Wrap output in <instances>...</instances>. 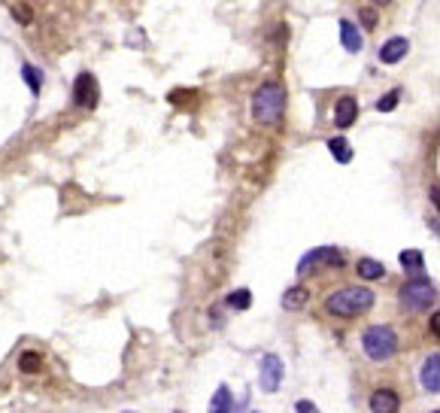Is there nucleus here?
I'll list each match as a JSON object with an SVG mask.
<instances>
[{
  "instance_id": "nucleus-1",
  "label": "nucleus",
  "mask_w": 440,
  "mask_h": 413,
  "mask_svg": "<svg viewBox=\"0 0 440 413\" xmlns=\"http://www.w3.org/2000/svg\"><path fill=\"white\" fill-rule=\"evenodd\" d=\"M374 301H376V295L367 286H343L325 298V310H328L331 316L350 319L358 313H367V310L374 307Z\"/></svg>"
},
{
  "instance_id": "nucleus-2",
  "label": "nucleus",
  "mask_w": 440,
  "mask_h": 413,
  "mask_svg": "<svg viewBox=\"0 0 440 413\" xmlns=\"http://www.w3.org/2000/svg\"><path fill=\"white\" fill-rule=\"evenodd\" d=\"M285 113V88L280 83H264L252 95V119L261 125H276Z\"/></svg>"
},
{
  "instance_id": "nucleus-3",
  "label": "nucleus",
  "mask_w": 440,
  "mask_h": 413,
  "mask_svg": "<svg viewBox=\"0 0 440 413\" xmlns=\"http://www.w3.org/2000/svg\"><path fill=\"white\" fill-rule=\"evenodd\" d=\"M362 349L371 361H388L398 352V335L388 325H371L362 335Z\"/></svg>"
},
{
  "instance_id": "nucleus-4",
  "label": "nucleus",
  "mask_w": 440,
  "mask_h": 413,
  "mask_svg": "<svg viewBox=\"0 0 440 413\" xmlns=\"http://www.w3.org/2000/svg\"><path fill=\"white\" fill-rule=\"evenodd\" d=\"M404 310H413V313H422V310H432L437 304V286L425 277H416L410 283H404V289L398 292Z\"/></svg>"
},
{
  "instance_id": "nucleus-5",
  "label": "nucleus",
  "mask_w": 440,
  "mask_h": 413,
  "mask_svg": "<svg viewBox=\"0 0 440 413\" xmlns=\"http://www.w3.org/2000/svg\"><path fill=\"white\" fill-rule=\"evenodd\" d=\"M283 374H285V365H283V359L276 356V352H268V356H261L258 383H261L264 392H276V389H280Z\"/></svg>"
},
{
  "instance_id": "nucleus-6",
  "label": "nucleus",
  "mask_w": 440,
  "mask_h": 413,
  "mask_svg": "<svg viewBox=\"0 0 440 413\" xmlns=\"http://www.w3.org/2000/svg\"><path fill=\"white\" fill-rule=\"evenodd\" d=\"M343 268V253L340 249H334V246H319V249H313V253H307L301 258V265H298V274H307V270H313V268Z\"/></svg>"
},
{
  "instance_id": "nucleus-7",
  "label": "nucleus",
  "mask_w": 440,
  "mask_h": 413,
  "mask_svg": "<svg viewBox=\"0 0 440 413\" xmlns=\"http://www.w3.org/2000/svg\"><path fill=\"white\" fill-rule=\"evenodd\" d=\"M97 97H100V85L91 73H79L76 83H73V104L83 107V109H95L97 107Z\"/></svg>"
},
{
  "instance_id": "nucleus-8",
  "label": "nucleus",
  "mask_w": 440,
  "mask_h": 413,
  "mask_svg": "<svg viewBox=\"0 0 440 413\" xmlns=\"http://www.w3.org/2000/svg\"><path fill=\"white\" fill-rule=\"evenodd\" d=\"M371 413H401V395L392 386H380L371 395Z\"/></svg>"
},
{
  "instance_id": "nucleus-9",
  "label": "nucleus",
  "mask_w": 440,
  "mask_h": 413,
  "mask_svg": "<svg viewBox=\"0 0 440 413\" xmlns=\"http://www.w3.org/2000/svg\"><path fill=\"white\" fill-rule=\"evenodd\" d=\"M407 49H410V43H407V37H392L386 40V43L380 46V61L383 64H398L407 58Z\"/></svg>"
},
{
  "instance_id": "nucleus-10",
  "label": "nucleus",
  "mask_w": 440,
  "mask_h": 413,
  "mask_svg": "<svg viewBox=\"0 0 440 413\" xmlns=\"http://www.w3.org/2000/svg\"><path fill=\"white\" fill-rule=\"evenodd\" d=\"M355 119H358V100L350 97V95H343L334 107V122H337V128H350Z\"/></svg>"
},
{
  "instance_id": "nucleus-11",
  "label": "nucleus",
  "mask_w": 440,
  "mask_h": 413,
  "mask_svg": "<svg viewBox=\"0 0 440 413\" xmlns=\"http://www.w3.org/2000/svg\"><path fill=\"white\" fill-rule=\"evenodd\" d=\"M419 380H422V389L425 392H440V356H437V352H432V356L425 359Z\"/></svg>"
},
{
  "instance_id": "nucleus-12",
  "label": "nucleus",
  "mask_w": 440,
  "mask_h": 413,
  "mask_svg": "<svg viewBox=\"0 0 440 413\" xmlns=\"http://www.w3.org/2000/svg\"><path fill=\"white\" fill-rule=\"evenodd\" d=\"M340 43H343L346 52H362V46H364L362 34H358V28L350 22V18H343L340 22Z\"/></svg>"
},
{
  "instance_id": "nucleus-13",
  "label": "nucleus",
  "mask_w": 440,
  "mask_h": 413,
  "mask_svg": "<svg viewBox=\"0 0 440 413\" xmlns=\"http://www.w3.org/2000/svg\"><path fill=\"white\" fill-rule=\"evenodd\" d=\"M358 277L362 280H383L386 277V268H383V261H376V258H358Z\"/></svg>"
},
{
  "instance_id": "nucleus-14",
  "label": "nucleus",
  "mask_w": 440,
  "mask_h": 413,
  "mask_svg": "<svg viewBox=\"0 0 440 413\" xmlns=\"http://www.w3.org/2000/svg\"><path fill=\"white\" fill-rule=\"evenodd\" d=\"M231 407H234L231 389L228 386H219L216 392H213V398H210V413H231Z\"/></svg>"
},
{
  "instance_id": "nucleus-15",
  "label": "nucleus",
  "mask_w": 440,
  "mask_h": 413,
  "mask_svg": "<svg viewBox=\"0 0 440 413\" xmlns=\"http://www.w3.org/2000/svg\"><path fill=\"white\" fill-rule=\"evenodd\" d=\"M401 265H404V270H410V274H416V277H422V270H425V256L419 253V249H404L401 256Z\"/></svg>"
},
{
  "instance_id": "nucleus-16",
  "label": "nucleus",
  "mask_w": 440,
  "mask_h": 413,
  "mask_svg": "<svg viewBox=\"0 0 440 413\" xmlns=\"http://www.w3.org/2000/svg\"><path fill=\"white\" fill-rule=\"evenodd\" d=\"M328 152L340 161V164H350L352 161V146H350V140L346 137H331L328 140Z\"/></svg>"
},
{
  "instance_id": "nucleus-17",
  "label": "nucleus",
  "mask_w": 440,
  "mask_h": 413,
  "mask_svg": "<svg viewBox=\"0 0 440 413\" xmlns=\"http://www.w3.org/2000/svg\"><path fill=\"white\" fill-rule=\"evenodd\" d=\"M307 301H310V289L295 286V289H289V292L283 295V307H285V310H301Z\"/></svg>"
},
{
  "instance_id": "nucleus-18",
  "label": "nucleus",
  "mask_w": 440,
  "mask_h": 413,
  "mask_svg": "<svg viewBox=\"0 0 440 413\" xmlns=\"http://www.w3.org/2000/svg\"><path fill=\"white\" fill-rule=\"evenodd\" d=\"M40 368H43V356H40V352L28 349L18 356V371H22V374H37Z\"/></svg>"
},
{
  "instance_id": "nucleus-19",
  "label": "nucleus",
  "mask_w": 440,
  "mask_h": 413,
  "mask_svg": "<svg viewBox=\"0 0 440 413\" xmlns=\"http://www.w3.org/2000/svg\"><path fill=\"white\" fill-rule=\"evenodd\" d=\"M228 307H234V310H249V307H252V295H249V289H237V292H231V295H228Z\"/></svg>"
},
{
  "instance_id": "nucleus-20",
  "label": "nucleus",
  "mask_w": 440,
  "mask_h": 413,
  "mask_svg": "<svg viewBox=\"0 0 440 413\" xmlns=\"http://www.w3.org/2000/svg\"><path fill=\"white\" fill-rule=\"evenodd\" d=\"M398 100H401V88H392V92H386L380 100H376V109H380V113H392L398 107Z\"/></svg>"
},
{
  "instance_id": "nucleus-21",
  "label": "nucleus",
  "mask_w": 440,
  "mask_h": 413,
  "mask_svg": "<svg viewBox=\"0 0 440 413\" xmlns=\"http://www.w3.org/2000/svg\"><path fill=\"white\" fill-rule=\"evenodd\" d=\"M22 73H25V83L30 85V92L40 95V70H37L34 64H25V67H22Z\"/></svg>"
},
{
  "instance_id": "nucleus-22",
  "label": "nucleus",
  "mask_w": 440,
  "mask_h": 413,
  "mask_svg": "<svg viewBox=\"0 0 440 413\" xmlns=\"http://www.w3.org/2000/svg\"><path fill=\"white\" fill-rule=\"evenodd\" d=\"M358 16H362L364 28H376V13H374V9H362V13H358Z\"/></svg>"
},
{
  "instance_id": "nucleus-23",
  "label": "nucleus",
  "mask_w": 440,
  "mask_h": 413,
  "mask_svg": "<svg viewBox=\"0 0 440 413\" xmlns=\"http://www.w3.org/2000/svg\"><path fill=\"white\" fill-rule=\"evenodd\" d=\"M295 410H298V413H319V407H316L313 401H298V405H295Z\"/></svg>"
},
{
  "instance_id": "nucleus-24",
  "label": "nucleus",
  "mask_w": 440,
  "mask_h": 413,
  "mask_svg": "<svg viewBox=\"0 0 440 413\" xmlns=\"http://www.w3.org/2000/svg\"><path fill=\"white\" fill-rule=\"evenodd\" d=\"M13 16H16V18H22V22H30V13H28V9H25V6H22V9H18V6H16V9H13Z\"/></svg>"
},
{
  "instance_id": "nucleus-25",
  "label": "nucleus",
  "mask_w": 440,
  "mask_h": 413,
  "mask_svg": "<svg viewBox=\"0 0 440 413\" xmlns=\"http://www.w3.org/2000/svg\"><path fill=\"white\" fill-rule=\"evenodd\" d=\"M432 335L437 337V313H432Z\"/></svg>"
},
{
  "instance_id": "nucleus-26",
  "label": "nucleus",
  "mask_w": 440,
  "mask_h": 413,
  "mask_svg": "<svg viewBox=\"0 0 440 413\" xmlns=\"http://www.w3.org/2000/svg\"><path fill=\"white\" fill-rule=\"evenodd\" d=\"M374 4H380V6H386V4H388V0H374Z\"/></svg>"
},
{
  "instance_id": "nucleus-27",
  "label": "nucleus",
  "mask_w": 440,
  "mask_h": 413,
  "mask_svg": "<svg viewBox=\"0 0 440 413\" xmlns=\"http://www.w3.org/2000/svg\"><path fill=\"white\" fill-rule=\"evenodd\" d=\"M432 413H440V410H432Z\"/></svg>"
},
{
  "instance_id": "nucleus-28",
  "label": "nucleus",
  "mask_w": 440,
  "mask_h": 413,
  "mask_svg": "<svg viewBox=\"0 0 440 413\" xmlns=\"http://www.w3.org/2000/svg\"><path fill=\"white\" fill-rule=\"evenodd\" d=\"M177 413H179V410H177Z\"/></svg>"
}]
</instances>
